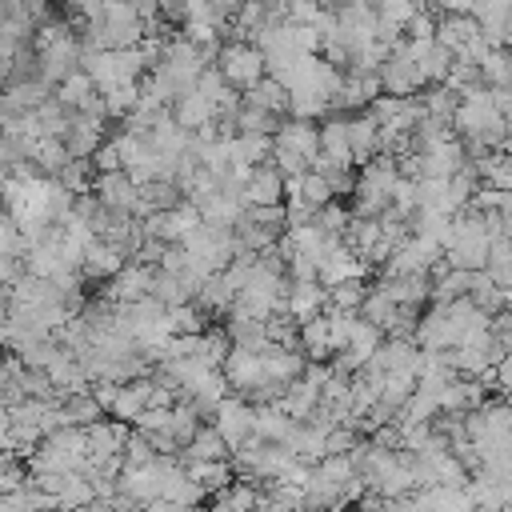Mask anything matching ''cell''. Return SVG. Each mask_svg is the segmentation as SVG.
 Wrapping results in <instances>:
<instances>
[{
	"mask_svg": "<svg viewBox=\"0 0 512 512\" xmlns=\"http://www.w3.org/2000/svg\"><path fill=\"white\" fill-rule=\"evenodd\" d=\"M8 328H12V316H8V304H0V344H8Z\"/></svg>",
	"mask_w": 512,
	"mask_h": 512,
	"instance_id": "cell-27",
	"label": "cell"
},
{
	"mask_svg": "<svg viewBox=\"0 0 512 512\" xmlns=\"http://www.w3.org/2000/svg\"><path fill=\"white\" fill-rule=\"evenodd\" d=\"M92 92H96V80H92L84 68H76L72 76H64V80L56 84V92H52V96H56L64 108H72V112H76V108H84V100H88Z\"/></svg>",
	"mask_w": 512,
	"mask_h": 512,
	"instance_id": "cell-23",
	"label": "cell"
},
{
	"mask_svg": "<svg viewBox=\"0 0 512 512\" xmlns=\"http://www.w3.org/2000/svg\"><path fill=\"white\" fill-rule=\"evenodd\" d=\"M152 276H156V264H144V260L124 264V268L108 280V300H112V304H132V300L152 296Z\"/></svg>",
	"mask_w": 512,
	"mask_h": 512,
	"instance_id": "cell-9",
	"label": "cell"
},
{
	"mask_svg": "<svg viewBox=\"0 0 512 512\" xmlns=\"http://www.w3.org/2000/svg\"><path fill=\"white\" fill-rule=\"evenodd\" d=\"M456 104H460V92H452L448 84H432V88L420 96L424 116H428V120H436V124H452Z\"/></svg>",
	"mask_w": 512,
	"mask_h": 512,
	"instance_id": "cell-21",
	"label": "cell"
},
{
	"mask_svg": "<svg viewBox=\"0 0 512 512\" xmlns=\"http://www.w3.org/2000/svg\"><path fill=\"white\" fill-rule=\"evenodd\" d=\"M84 464H88V440H84V428H72V424L52 428L28 456L32 476H40V472H84Z\"/></svg>",
	"mask_w": 512,
	"mask_h": 512,
	"instance_id": "cell-2",
	"label": "cell"
},
{
	"mask_svg": "<svg viewBox=\"0 0 512 512\" xmlns=\"http://www.w3.org/2000/svg\"><path fill=\"white\" fill-rule=\"evenodd\" d=\"M380 84H384L388 96H416V92L428 88V80H424L416 56L404 48V40H396L392 52L384 56V64H380Z\"/></svg>",
	"mask_w": 512,
	"mask_h": 512,
	"instance_id": "cell-4",
	"label": "cell"
},
{
	"mask_svg": "<svg viewBox=\"0 0 512 512\" xmlns=\"http://www.w3.org/2000/svg\"><path fill=\"white\" fill-rule=\"evenodd\" d=\"M216 68H220V76H224L240 96H244L252 84H260V80L268 76L264 48L252 44V40H240V36H232V40L220 44V52H216Z\"/></svg>",
	"mask_w": 512,
	"mask_h": 512,
	"instance_id": "cell-3",
	"label": "cell"
},
{
	"mask_svg": "<svg viewBox=\"0 0 512 512\" xmlns=\"http://www.w3.org/2000/svg\"><path fill=\"white\" fill-rule=\"evenodd\" d=\"M396 180H400V164H396V156H388V152H380V156H372L368 164H360V172H356V180H352V216H364V220L384 216V212L392 208V188H396Z\"/></svg>",
	"mask_w": 512,
	"mask_h": 512,
	"instance_id": "cell-1",
	"label": "cell"
},
{
	"mask_svg": "<svg viewBox=\"0 0 512 512\" xmlns=\"http://www.w3.org/2000/svg\"><path fill=\"white\" fill-rule=\"evenodd\" d=\"M244 100H248V104H256V108H268L272 116H280V120H284V116H288V100H292V96H288V88H284L276 76H264L260 84H252V88L244 92Z\"/></svg>",
	"mask_w": 512,
	"mask_h": 512,
	"instance_id": "cell-20",
	"label": "cell"
},
{
	"mask_svg": "<svg viewBox=\"0 0 512 512\" xmlns=\"http://www.w3.org/2000/svg\"><path fill=\"white\" fill-rule=\"evenodd\" d=\"M212 424H216V432L228 440V448H236V444H244L252 432H256V408H252V400H244V396H228L216 412H212Z\"/></svg>",
	"mask_w": 512,
	"mask_h": 512,
	"instance_id": "cell-6",
	"label": "cell"
},
{
	"mask_svg": "<svg viewBox=\"0 0 512 512\" xmlns=\"http://www.w3.org/2000/svg\"><path fill=\"white\" fill-rule=\"evenodd\" d=\"M240 200L248 208H272V204H284V172L268 160V164H256L240 188Z\"/></svg>",
	"mask_w": 512,
	"mask_h": 512,
	"instance_id": "cell-8",
	"label": "cell"
},
{
	"mask_svg": "<svg viewBox=\"0 0 512 512\" xmlns=\"http://www.w3.org/2000/svg\"><path fill=\"white\" fill-rule=\"evenodd\" d=\"M124 248H116L112 240H104V236H96L88 248H84V260H80V272L88 276V280H112L120 268H124Z\"/></svg>",
	"mask_w": 512,
	"mask_h": 512,
	"instance_id": "cell-13",
	"label": "cell"
},
{
	"mask_svg": "<svg viewBox=\"0 0 512 512\" xmlns=\"http://www.w3.org/2000/svg\"><path fill=\"white\" fill-rule=\"evenodd\" d=\"M320 156L340 164V168H352V140H348V116H328L320 124Z\"/></svg>",
	"mask_w": 512,
	"mask_h": 512,
	"instance_id": "cell-16",
	"label": "cell"
},
{
	"mask_svg": "<svg viewBox=\"0 0 512 512\" xmlns=\"http://www.w3.org/2000/svg\"><path fill=\"white\" fill-rule=\"evenodd\" d=\"M368 288L364 280H344V284H332L328 288V312H360Z\"/></svg>",
	"mask_w": 512,
	"mask_h": 512,
	"instance_id": "cell-25",
	"label": "cell"
},
{
	"mask_svg": "<svg viewBox=\"0 0 512 512\" xmlns=\"http://www.w3.org/2000/svg\"><path fill=\"white\" fill-rule=\"evenodd\" d=\"M92 168H96V172H124V152H120V140H116V136L96 148Z\"/></svg>",
	"mask_w": 512,
	"mask_h": 512,
	"instance_id": "cell-26",
	"label": "cell"
},
{
	"mask_svg": "<svg viewBox=\"0 0 512 512\" xmlns=\"http://www.w3.org/2000/svg\"><path fill=\"white\" fill-rule=\"evenodd\" d=\"M104 124L108 116H92V112H72V128L64 136V148L72 160H92L96 148L104 144Z\"/></svg>",
	"mask_w": 512,
	"mask_h": 512,
	"instance_id": "cell-10",
	"label": "cell"
},
{
	"mask_svg": "<svg viewBox=\"0 0 512 512\" xmlns=\"http://www.w3.org/2000/svg\"><path fill=\"white\" fill-rule=\"evenodd\" d=\"M384 96V84H380V72H356L348 68L344 80H340V96H336V108H372V100Z\"/></svg>",
	"mask_w": 512,
	"mask_h": 512,
	"instance_id": "cell-12",
	"label": "cell"
},
{
	"mask_svg": "<svg viewBox=\"0 0 512 512\" xmlns=\"http://www.w3.org/2000/svg\"><path fill=\"white\" fill-rule=\"evenodd\" d=\"M504 400H508V404H512V392H504Z\"/></svg>",
	"mask_w": 512,
	"mask_h": 512,
	"instance_id": "cell-28",
	"label": "cell"
},
{
	"mask_svg": "<svg viewBox=\"0 0 512 512\" xmlns=\"http://www.w3.org/2000/svg\"><path fill=\"white\" fill-rule=\"evenodd\" d=\"M184 468H188V476H192L204 492H224V488L232 484L228 460H192V464H184Z\"/></svg>",
	"mask_w": 512,
	"mask_h": 512,
	"instance_id": "cell-22",
	"label": "cell"
},
{
	"mask_svg": "<svg viewBox=\"0 0 512 512\" xmlns=\"http://www.w3.org/2000/svg\"><path fill=\"white\" fill-rule=\"evenodd\" d=\"M480 36H484V28H480V20H476L472 12H456V16H440V20H436V40L448 44L452 52H464V48L476 44Z\"/></svg>",
	"mask_w": 512,
	"mask_h": 512,
	"instance_id": "cell-14",
	"label": "cell"
},
{
	"mask_svg": "<svg viewBox=\"0 0 512 512\" xmlns=\"http://www.w3.org/2000/svg\"><path fill=\"white\" fill-rule=\"evenodd\" d=\"M300 352L308 356V360H328L332 356V332H328V312H320V316H312V320H304L300 324Z\"/></svg>",
	"mask_w": 512,
	"mask_h": 512,
	"instance_id": "cell-18",
	"label": "cell"
},
{
	"mask_svg": "<svg viewBox=\"0 0 512 512\" xmlns=\"http://www.w3.org/2000/svg\"><path fill=\"white\" fill-rule=\"evenodd\" d=\"M284 312L304 324L320 312H328V288L320 280H288V292H284Z\"/></svg>",
	"mask_w": 512,
	"mask_h": 512,
	"instance_id": "cell-11",
	"label": "cell"
},
{
	"mask_svg": "<svg viewBox=\"0 0 512 512\" xmlns=\"http://www.w3.org/2000/svg\"><path fill=\"white\" fill-rule=\"evenodd\" d=\"M228 452H232V448H228V440L216 432V424H208V428L200 424V432L180 448V460H184V464H192V460H228Z\"/></svg>",
	"mask_w": 512,
	"mask_h": 512,
	"instance_id": "cell-17",
	"label": "cell"
},
{
	"mask_svg": "<svg viewBox=\"0 0 512 512\" xmlns=\"http://www.w3.org/2000/svg\"><path fill=\"white\" fill-rule=\"evenodd\" d=\"M272 140H276L280 152H292V156H300V160H308V164L320 156V124H316V120L284 116L280 128L272 132Z\"/></svg>",
	"mask_w": 512,
	"mask_h": 512,
	"instance_id": "cell-7",
	"label": "cell"
},
{
	"mask_svg": "<svg viewBox=\"0 0 512 512\" xmlns=\"http://www.w3.org/2000/svg\"><path fill=\"white\" fill-rule=\"evenodd\" d=\"M92 196H96L108 212L140 216V184H136L128 172H96V180H92Z\"/></svg>",
	"mask_w": 512,
	"mask_h": 512,
	"instance_id": "cell-5",
	"label": "cell"
},
{
	"mask_svg": "<svg viewBox=\"0 0 512 512\" xmlns=\"http://www.w3.org/2000/svg\"><path fill=\"white\" fill-rule=\"evenodd\" d=\"M348 140H352V164H368L372 156H380V124L372 112H356L348 116Z\"/></svg>",
	"mask_w": 512,
	"mask_h": 512,
	"instance_id": "cell-15",
	"label": "cell"
},
{
	"mask_svg": "<svg viewBox=\"0 0 512 512\" xmlns=\"http://www.w3.org/2000/svg\"><path fill=\"white\" fill-rule=\"evenodd\" d=\"M296 420L280 408V404H256V436L260 440H272V444H288Z\"/></svg>",
	"mask_w": 512,
	"mask_h": 512,
	"instance_id": "cell-19",
	"label": "cell"
},
{
	"mask_svg": "<svg viewBox=\"0 0 512 512\" xmlns=\"http://www.w3.org/2000/svg\"><path fill=\"white\" fill-rule=\"evenodd\" d=\"M276 128H280V116H272L268 108H256V104L240 100V108H236V132H264V136H272Z\"/></svg>",
	"mask_w": 512,
	"mask_h": 512,
	"instance_id": "cell-24",
	"label": "cell"
}]
</instances>
